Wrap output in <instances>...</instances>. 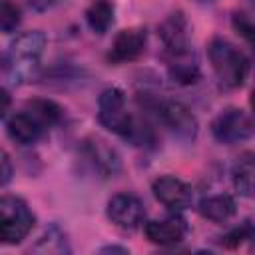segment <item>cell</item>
<instances>
[{"label": "cell", "mask_w": 255, "mask_h": 255, "mask_svg": "<svg viewBox=\"0 0 255 255\" xmlns=\"http://www.w3.org/2000/svg\"><path fill=\"white\" fill-rule=\"evenodd\" d=\"M151 191H153L155 199L159 203H163L165 207H169V209H183L193 199L191 187L185 181H181V179H177L173 175L157 177L153 181V185H151Z\"/></svg>", "instance_id": "obj_9"}, {"label": "cell", "mask_w": 255, "mask_h": 255, "mask_svg": "<svg viewBox=\"0 0 255 255\" xmlns=\"http://www.w3.org/2000/svg\"><path fill=\"white\" fill-rule=\"evenodd\" d=\"M159 120L169 128V131L181 139H193L197 133V120L181 102H159L157 104Z\"/></svg>", "instance_id": "obj_6"}, {"label": "cell", "mask_w": 255, "mask_h": 255, "mask_svg": "<svg viewBox=\"0 0 255 255\" xmlns=\"http://www.w3.org/2000/svg\"><path fill=\"white\" fill-rule=\"evenodd\" d=\"M233 28L237 30V34L251 46V50L255 52V22H251L247 16L243 14H235L233 16Z\"/></svg>", "instance_id": "obj_22"}, {"label": "cell", "mask_w": 255, "mask_h": 255, "mask_svg": "<svg viewBox=\"0 0 255 255\" xmlns=\"http://www.w3.org/2000/svg\"><path fill=\"white\" fill-rule=\"evenodd\" d=\"M157 34L163 42L165 54H173V52H181L187 50V34H189V24L185 20V16L181 12H173L169 14L157 28Z\"/></svg>", "instance_id": "obj_11"}, {"label": "cell", "mask_w": 255, "mask_h": 255, "mask_svg": "<svg viewBox=\"0 0 255 255\" xmlns=\"http://www.w3.org/2000/svg\"><path fill=\"white\" fill-rule=\"evenodd\" d=\"M235 199L231 195H209V197H203L199 201V213L205 217V219H211V221H227L229 217L235 215Z\"/></svg>", "instance_id": "obj_16"}, {"label": "cell", "mask_w": 255, "mask_h": 255, "mask_svg": "<svg viewBox=\"0 0 255 255\" xmlns=\"http://www.w3.org/2000/svg\"><path fill=\"white\" fill-rule=\"evenodd\" d=\"M209 62L211 68L225 88H239L243 86L249 74V62L239 48H235L225 38H213L209 42Z\"/></svg>", "instance_id": "obj_2"}, {"label": "cell", "mask_w": 255, "mask_h": 255, "mask_svg": "<svg viewBox=\"0 0 255 255\" xmlns=\"http://www.w3.org/2000/svg\"><path fill=\"white\" fill-rule=\"evenodd\" d=\"M143 233H145L147 241L167 247V245L179 243L185 237V225L177 217H167V219H159V221H147L143 227Z\"/></svg>", "instance_id": "obj_13"}, {"label": "cell", "mask_w": 255, "mask_h": 255, "mask_svg": "<svg viewBox=\"0 0 255 255\" xmlns=\"http://www.w3.org/2000/svg\"><path fill=\"white\" fill-rule=\"evenodd\" d=\"M46 46V36L40 30H30L12 40L4 56V76L12 84L32 80L40 66V56Z\"/></svg>", "instance_id": "obj_1"}, {"label": "cell", "mask_w": 255, "mask_h": 255, "mask_svg": "<svg viewBox=\"0 0 255 255\" xmlns=\"http://www.w3.org/2000/svg\"><path fill=\"white\" fill-rule=\"evenodd\" d=\"M10 175H12V167H10V159H8V153L2 151V185H6L10 181Z\"/></svg>", "instance_id": "obj_23"}, {"label": "cell", "mask_w": 255, "mask_h": 255, "mask_svg": "<svg viewBox=\"0 0 255 255\" xmlns=\"http://www.w3.org/2000/svg\"><path fill=\"white\" fill-rule=\"evenodd\" d=\"M253 4H255V0H253Z\"/></svg>", "instance_id": "obj_27"}, {"label": "cell", "mask_w": 255, "mask_h": 255, "mask_svg": "<svg viewBox=\"0 0 255 255\" xmlns=\"http://www.w3.org/2000/svg\"><path fill=\"white\" fill-rule=\"evenodd\" d=\"M211 133L221 143H239L253 135V122L239 108H227L211 122Z\"/></svg>", "instance_id": "obj_5"}, {"label": "cell", "mask_w": 255, "mask_h": 255, "mask_svg": "<svg viewBox=\"0 0 255 255\" xmlns=\"http://www.w3.org/2000/svg\"><path fill=\"white\" fill-rule=\"evenodd\" d=\"M82 155L90 163V167L102 177H114L122 167L120 155L106 141L98 137H90L82 141Z\"/></svg>", "instance_id": "obj_7"}, {"label": "cell", "mask_w": 255, "mask_h": 255, "mask_svg": "<svg viewBox=\"0 0 255 255\" xmlns=\"http://www.w3.org/2000/svg\"><path fill=\"white\" fill-rule=\"evenodd\" d=\"M20 24V10L16 4H12L10 0H2V6H0V26H2V32L10 34L16 30V26Z\"/></svg>", "instance_id": "obj_21"}, {"label": "cell", "mask_w": 255, "mask_h": 255, "mask_svg": "<svg viewBox=\"0 0 255 255\" xmlns=\"http://www.w3.org/2000/svg\"><path fill=\"white\" fill-rule=\"evenodd\" d=\"M98 120L106 129H110L112 133H118L126 139L131 137L135 122H137L128 112L124 92L118 88H108L102 92V96L98 100Z\"/></svg>", "instance_id": "obj_4"}, {"label": "cell", "mask_w": 255, "mask_h": 255, "mask_svg": "<svg viewBox=\"0 0 255 255\" xmlns=\"http://www.w3.org/2000/svg\"><path fill=\"white\" fill-rule=\"evenodd\" d=\"M233 187L243 197H255V151H245L237 157L231 169Z\"/></svg>", "instance_id": "obj_15"}, {"label": "cell", "mask_w": 255, "mask_h": 255, "mask_svg": "<svg viewBox=\"0 0 255 255\" xmlns=\"http://www.w3.org/2000/svg\"><path fill=\"white\" fill-rule=\"evenodd\" d=\"M46 124L42 120H38L30 110H24L20 114H14L8 122H6V129H8V135L22 143V145H30V143H36L44 131H46Z\"/></svg>", "instance_id": "obj_10"}, {"label": "cell", "mask_w": 255, "mask_h": 255, "mask_svg": "<svg viewBox=\"0 0 255 255\" xmlns=\"http://www.w3.org/2000/svg\"><path fill=\"white\" fill-rule=\"evenodd\" d=\"M26 110H30L46 126H52L62 118V108L58 104L50 102V100H32V102L26 104Z\"/></svg>", "instance_id": "obj_18"}, {"label": "cell", "mask_w": 255, "mask_h": 255, "mask_svg": "<svg viewBox=\"0 0 255 255\" xmlns=\"http://www.w3.org/2000/svg\"><path fill=\"white\" fill-rule=\"evenodd\" d=\"M145 40L147 34L141 28H128L122 30L110 50V60L112 62H131L137 56H141L143 48H145Z\"/></svg>", "instance_id": "obj_12"}, {"label": "cell", "mask_w": 255, "mask_h": 255, "mask_svg": "<svg viewBox=\"0 0 255 255\" xmlns=\"http://www.w3.org/2000/svg\"><path fill=\"white\" fill-rule=\"evenodd\" d=\"M34 251L62 253V251H70V247L66 245V237H64V233H60L58 227H52L50 231H46V233L40 237V243L34 247Z\"/></svg>", "instance_id": "obj_20"}, {"label": "cell", "mask_w": 255, "mask_h": 255, "mask_svg": "<svg viewBox=\"0 0 255 255\" xmlns=\"http://www.w3.org/2000/svg\"><path fill=\"white\" fill-rule=\"evenodd\" d=\"M195 2H211V0H195Z\"/></svg>", "instance_id": "obj_26"}, {"label": "cell", "mask_w": 255, "mask_h": 255, "mask_svg": "<svg viewBox=\"0 0 255 255\" xmlns=\"http://www.w3.org/2000/svg\"><path fill=\"white\" fill-rule=\"evenodd\" d=\"M221 243H223L225 247H229V249L241 247L243 243H251V245L255 247V225H251V223L247 221V223L235 227L233 231H229V233L223 237Z\"/></svg>", "instance_id": "obj_19"}, {"label": "cell", "mask_w": 255, "mask_h": 255, "mask_svg": "<svg viewBox=\"0 0 255 255\" xmlns=\"http://www.w3.org/2000/svg\"><path fill=\"white\" fill-rule=\"evenodd\" d=\"M34 213L30 207L14 195H4L0 199V239L6 245L20 243L32 231Z\"/></svg>", "instance_id": "obj_3"}, {"label": "cell", "mask_w": 255, "mask_h": 255, "mask_svg": "<svg viewBox=\"0 0 255 255\" xmlns=\"http://www.w3.org/2000/svg\"><path fill=\"white\" fill-rule=\"evenodd\" d=\"M143 203L131 193H118L108 201V217L122 229H135L143 221Z\"/></svg>", "instance_id": "obj_8"}, {"label": "cell", "mask_w": 255, "mask_h": 255, "mask_svg": "<svg viewBox=\"0 0 255 255\" xmlns=\"http://www.w3.org/2000/svg\"><path fill=\"white\" fill-rule=\"evenodd\" d=\"M108 251H122V253H128V249H124V247H104V249H102V253H108Z\"/></svg>", "instance_id": "obj_25"}, {"label": "cell", "mask_w": 255, "mask_h": 255, "mask_svg": "<svg viewBox=\"0 0 255 255\" xmlns=\"http://www.w3.org/2000/svg\"><path fill=\"white\" fill-rule=\"evenodd\" d=\"M167 60V72L173 78V82L189 86L195 84L199 78V64L195 54L191 52V48L181 50V52H173V54H165Z\"/></svg>", "instance_id": "obj_14"}, {"label": "cell", "mask_w": 255, "mask_h": 255, "mask_svg": "<svg viewBox=\"0 0 255 255\" xmlns=\"http://www.w3.org/2000/svg\"><path fill=\"white\" fill-rule=\"evenodd\" d=\"M86 22L96 34H106L114 22V6L108 0H94L86 10Z\"/></svg>", "instance_id": "obj_17"}, {"label": "cell", "mask_w": 255, "mask_h": 255, "mask_svg": "<svg viewBox=\"0 0 255 255\" xmlns=\"http://www.w3.org/2000/svg\"><path fill=\"white\" fill-rule=\"evenodd\" d=\"M2 100H4V104H2V110H0V112H2V116H6V112H8V102H10L6 90H2Z\"/></svg>", "instance_id": "obj_24"}]
</instances>
